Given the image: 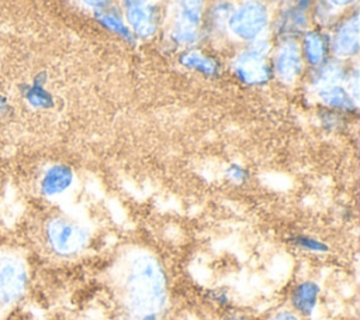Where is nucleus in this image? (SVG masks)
I'll return each instance as SVG.
<instances>
[{
	"label": "nucleus",
	"mask_w": 360,
	"mask_h": 320,
	"mask_svg": "<svg viewBox=\"0 0 360 320\" xmlns=\"http://www.w3.org/2000/svg\"><path fill=\"white\" fill-rule=\"evenodd\" d=\"M127 17L134 30L142 35L149 37L156 28V11L152 6L143 3H128Z\"/></svg>",
	"instance_id": "nucleus-8"
},
{
	"label": "nucleus",
	"mask_w": 360,
	"mask_h": 320,
	"mask_svg": "<svg viewBox=\"0 0 360 320\" xmlns=\"http://www.w3.org/2000/svg\"><path fill=\"white\" fill-rule=\"evenodd\" d=\"M264 320H307V317L295 312L292 307H281L270 313Z\"/></svg>",
	"instance_id": "nucleus-15"
},
{
	"label": "nucleus",
	"mask_w": 360,
	"mask_h": 320,
	"mask_svg": "<svg viewBox=\"0 0 360 320\" xmlns=\"http://www.w3.org/2000/svg\"><path fill=\"white\" fill-rule=\"evenodd\" d=\"M266 47L257 44L256 47L240 52L235 62L233 69L235 73L249 85H260L264 83L270 76V65L267 62Z\"/></svg>",
	"instance_id": "nucleus-4"
},
{
	"label": "nucleus",
	"mask_w": 360,
	"mask_h": 320,
	"mask_svg": "<svg viewBox=\"0 0 360 320\" xmlns=\"http://www.w3.org/2000/svg\"><path fill=\"white\" fill-rule=\"evenodd\" d=\"M72 182V172L69 168L58 165L51 168L42 179V190L46 195H58L63 192Z\"/></svg>",
	"instance_id": "nucleus-11"
},
{
	"label": "nucleus",
	"mask_w": 360,
	"mask_h": 320,
	"mask_svg": "<svg viewBox=\"0 0 360 320\" xmlns=\"http://www.w3.org/2000/svg\"><path fill=\"white\" fill-rule=\"evenodd\" d=\"M325 51H326V41L322 34L311 31L305 35L304 52L307 59L311 63L318 65L325 58Z\"/></svg>",
	"instance_id": "nucleus-12"
},
{
	"label": "nucleus",
	"mask_w": 360,
	"mask_h": 320,
	"mask_svg": "<svg viewBox=\"0 0 360 320\" xmlns=\"http://www.w3.org/2000/svg\"><path fill=\"white\" fill-rule=\"evenodd\" d=\"M274 68L277 75L285 82H291L300 75L302 59L295 42H285L281 45L276 55Z\"/></svg>",
	"instance_id": "nucleus-6"
},
{
	"label": "nucleus",
	"mask_w": 360,
	"mask_h": 320,
	"mask_svg": "<svg viewBox=\"0 0 360 320\" xmlns=\"http://www.w3.org/2000/svg\"><path fill=\"white\" fill-rule=\"evenodd\" d=\"M108 27H111L112 30H115V31H118V32H121L122 35H127L128 37V31H127V28L122 25V23L117 18V17H111V16H101L100 17Z\"/></svg>",
	"instance_id": "nucleus-16"
},
{
	"label": "nucleus",
	"mask_w": 360,
	"mask_h": 320,
	"mask_svg": "<svg viewBox=\"0 0 360 320\" xmlns=\"http://www.w3.org/2000/svg\"><path fill=\"white\" fill-rule=\"evenodd\" d=\"M30 286V264L25 254L11 245H0V320H7L24 300Z\"/></svg>",
	"instance_id": "nucleus-2"
},
{
	"label": "nucleus",
	"mask_w": 360,
	"mask_h": 320,
	"mask_svg": "<svg viewBox=\"0 0 360 320\" xmlns=\"http://www.w3.org/2000/svg\"><path fill=\"white\" fill-rule=\"evenodd\" d=\"M117 320H166L169 283L162 261L149 250L129 248L110 272Z\"/></svg>",
	"instance_id": "nucleus-1"
},
{
	"label": "nucleus",
	"mask_w": 360,
	"mask_h": 320,
	"mask_svg": "<svg viewBox=\"0 0 360 320\" xmlns=\"http://www.w3.org/2000/svg\"><path fill=\"white\" fill-rule=\"evenodd\" d=\"M180 61L183 65L194 68L205 75H214L217 73V63L211 58L197 52V51H188L180 56Z\"/></svg>",
	"instance_id": "nucleus-13"
},
{
	"label": "nucleus",
	"mask_w": 360,
	"mask_h": 320,
	"mask_svg": "<svg viewBox=\"0 0 360 320\" xmlns=\"http://www.w3.org/2000/svg\"><path fill=\"white\" fill-rule=\"evenodd\" d=\"M89 240L87 228L65 216H52L42 226L44 247L56 258L66 259L82 254Z\"/></svg>",
	"instance_id": "nucleus-3"
},
{
	"label": "nucleus",
	"mask_w": 360,
	"mask_h": 320,
	"mask_svg": "<svg viewBox=\"0 0 360 320\" xmlns=\"http://www.w3.org/2000/svg\"><path fill=\"white\" fill-rule=\"evenodd\" d=\"M318 292L319 289L314 282L300 283L291 295V307L304 317H307L308 314H311L316 304Z\"/></svg>",
	"instance_id": "nucleus-10"
},
{
	"label": "nucleus",
	"mask_w": 360,
	"mask_h": 320,
	"mask_svg": "<svg viewBox=\"0 0 360 320\" xmlns=\"http://www.w3.org/2000/svg\"><path fill=\"white\" fill-rule=\"evenodd\" d=\"M200 3H183L180 16L176 21L173 35L179 42H193L197 37V27L200 24Z\"/></svg>",
	"instance_id": "nucleus-7"
},
{
	"label": "nucleus",
	"mask_w": 360,
	"mask_h": 320,
	"mask_svg": "<svg viewBox=\"0 0 360 320\" xmlns=\"http://www.w3.org/2000/svg\"><path fill=\"white\" fill-rule=\"evenodd\" d=\"M267 24V11L260 3H246L229 18L231 30L243 39L257 37Z\"/></svg>",
	"instance_id": "nucleus-5"
},
{
	"label": "nucleus",
	"mask_w": 360,
	"mask_h": 320,
	"mask_svg": "<svg viewBox=\"0 0 360 320\" xmlns=\"http://www.w3.org/2000/svg\"><path fill=\"white\" fill-rule=\"evenodd\" d=\"M333 48L340 55H352L359 49V20L357 16L346 20L336 31Z\"/></svg>",
	"instance_id": "nucleus-9"
},
{
	"label": "nucleus",
	"mask_w": 360,
	"mask_h": 320,
	"mask_svg": "<svg viewBox=\"0 0 360 320\" xmlns=\"http://www.w3.org/2000/svg\"><path fill=\"white\" fill-rule=\"evenodd\" d=\"M321 97L323 101H326L330 106L339 107V109H347L352 106V100L349 93L339 85H328L323 86L321 92Z\"/></svg>",
	"instance_id": "nucleus-14"
}]
</instances>
